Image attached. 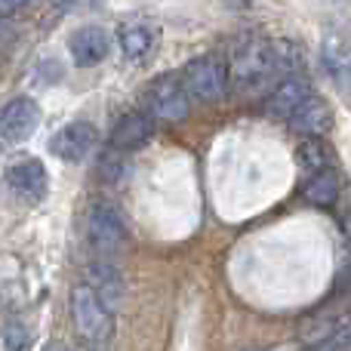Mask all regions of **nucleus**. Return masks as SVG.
I'll use <instances>...</instances> for the list:
<instances>
[{"label": "nucleus", "instance_id": "10", "mask_svg": "<svg viewBox=\"0 0 351 351\" xmlns=\"http://www.w3.org/2000/svg\"><path fill=\"white\" fill-rule=\"evenodd\" d=\"M108 49H111V40L105 34V28H99V25H84L68 40V53H71L74 65H80V68L99 65L108 56Z\"/></svg>", "mask_w": 351, "mask_h": 351}, {"label": "nucleus", "instance_id": "1", "mask_svg": "<svg viewBox=\"0 0 351 351\" xmlns=\"http://www.w3.org/2000/svg\"><path fill=\"white\" fill-rule=\"evenodd\" d=\"M71 317L80 339L90 342L93 348H105L114 339V311L102 302V296L86 280L71 290Z\"/></svg>", "mask_w": 351, "mask_h": 351}, {"label": "nucleus", "instance_id": "5", "mask_svg": "<svg viewBox=\"0 0 351 351\" xmlns=\"http://www.w3.org/2000/svg\"><path fill=\"white\" fill-rule=\"evenodd\" d=\"M148 111L158 121L182 123L188 117V111H191V93L176 77H158L152 84V90H148Z\"/></svg>", "mask_w": 351, "mask_h": 351}, {"label": "nucleus", "instance_id": "20", "mask_svg": "<svg viewBox=\"0 0 351 351\" xmlns=\"http://www.w3.org/2000/svg\"><path fill=\"white\" fill-rule=\"evenodd\" d=\"M339 346L346 348V351H351V324H348V327L339 333Z\"/></svg>", "mask_w": 351, "mask_h": 351}, {"label": "nucleus", "instance_id": "8", "mask_svg": "<svg viewBox=\"0 0 351 351\" xmlns=\"http://www.w3.org/2000/svg\"><path fill=\"white\" fill-rule=\"evenodd\" d=\"M158 25L145 22V19H133V22H123L117 28V43H121V53L127 56L130 62H145L148 56L158 47Z\"/></svg>", "mask_w": 351, "mask_h": 351}, {"label": "nucleus", "instance_id": "3", "mask_svg": "<svg viewBox=\"0 0 351 351\" xmlns=\"http://www.w3.org/2000/svg\"><path fill=\"white\" fill-rule=\"evenodd\" d=\"M182 84H185V90L191 93L197 102H219V99L225 96V90H228V62H222L219 56L206 53V56H197V59H191L185 65V74H182Z\"/></svg>", "mask_w": 351, "mask_h": 351}, {"label": "nucleus", "instance_id": "15", "mask_svg": "<svg viewBox=\"0 0 351 351\" xmlns=\"http://www.w3.org/2000/svg\"><path fill=\"white\" fill-rule=\"evenodd\" d=\"M339 191H342V176L330 167V170H321L315 176H308V182L302 185V194L308 204H317V206H333L339 200Z\"/></svg>", "mask_w": 351, "mask_h": 351}, {"label": "nucleus", "instance_id": "21", "mask_svg": "<svg viewBox=\"0 0 351 351\" xmlns=\"http://www.w3.org/2000/svg\"><path fill=\"white\" fill-rule=\"evenodd\" d=\"M43 351H71V348H68V346H62V342H49V346L43 348Z\"/></svg>", "mask_w": 351, "mask_h": 351}, {"label": "nucleus", "instance_id": "16", "mask_svg": "<svg viewBox=\"0 0 351 351\" xmlns=\"http://www.w3.org/2000/svg\"><path fill=\"white\" fill-rule=\"evenodd\" d=\"M296 158L305 173L315 176V173L333 167V148H330V142L324 139V136H305L296 148Z\"/></svg>", "mask_w": 351, "mask_h": 351}, {"label": "nucleus", "instance_id": "9", "mask_svg": "<svg viewBox=\"0 0 351 351\" xmlns=\"http://www.w3.org/2000/svg\"><path fill=\"white\" fill-rule=\"evenodd\" d=\"M93 142H96V127L86 121H74L53 136V154L62 158L65 164H77L90 154Z\"/></svg>", "mask_w": 351, "mask_h": 351}, {"label": "nucleus", "instance_id": "14", "mask_svg": "<svg viewBox=\"0 0 351 351\" xmlns=\"http://www.w3.org/2000/svg\"><path fill=\"white\" fill-rule=\"evenodd\" d=\"M305 99H311L308 80H302V77H287V80H280V84L271 90V96H268L265 108L271 111L274 117H293V114H296V108L305 102Z\"/></svg>", "mask_w": 351, "mask_h": 351}, {"label": "nucleus", "instance_id": "18", "mask_svg": "<svg viewBox=\"0 0 351 351\" xmlns=\"http://www.w3.org/2000/svg\"><path fill=\"white\" fill-rule=\"evenodd\" d=\"M31 3H34V0H0V12H3V16L10 19V16H16V12L28 10Z\"/></svg>", "mask_w": 351, "mask_h": 351}, {"label": "nucleus", "instance_id": "13", "mask_svg": "<svg viewBox=\"0 0 351 351\" xmlns=\"http://www.w3.org/2000/svg\"><path fill=\"white\" fill-rule=\"evenodd\" d=\"M290 123H293V130L302 136H324L330 127H333V108L327 105V99L311 96L296 108V114L290 117Z\"/></svg>", "mask_w": 351, "mask_h": 351}, {"label": "nucleus", "instance_id": "11", "mask_svg": "<svg viewBox=\"0 0 351 351\" xmlns=\"http://www.w3.org/2000/svg\"><path fill=\"white\" fill-rule=\"evenodd\" d=\"M154 136V114L152 111H130L111 130V145L117 152H136Z\"/></svg>", "mask_w": 351, "mask_h": 351}, {"label": "nucleus", "instance_id": "17", "mask_svg": "<svg viewBox=\"0 0 351 351\" xmlns=\"http://www.w3.org/2000/svg\"><path fill=\"white\" fill-rule=\"evenodd\" d=\"M28 327H22L19 321H10L6 324V351H22L28 348Z\"/></svg>", "mask_w": 351, "mask_h": 351}, {"label": "nucleus", "instance_id": "12", "mask_svg": "<svg viewBox=\"0 0 351 351\" xmlns=\"http://www.w3.org/2000/svg\"><path fill=\"white\" fill-rule=\"evenodd\" d=\"M86 284L102 296V302L108 305L111 311H117L123 305V293H127V287H123V274L114 262L96 259L90 268H86Z\"/></svg>", "mask_w": 351, "mask_h": 351}, {"label": "nucleus", "instance_id": "2", "mask_svg": "<svg viewBox=\"0 0 351 351\" xmlns=\"http://www.w3.org/2000/svg\"><path fill=\"white\" fill-rule=\"evenodd\" d=\"M271 68H274V53L262 37L247 34L234 43L228 71H231V80H234L241 90H256L259 84H265Z\"/></svg>", "mask_w": 351, "mask_h": 351}, {"label": "nucleus", "instance_id": "19", "mask_svg": "<svg viewBox=\"0 0 351 351\" xmlns=\"http://www.w3.org/2000/svg\"><path fill=\"white\" fill-rule=\"evenodd\" d=\"M308 351H346V348H342L339 339H336V342H324V346H315V348H308Z\"/></svg>", "mask_w": 351, "mask_h": 351}, {"label": "nucleus", "instance_id": "6", "mask_svg": "<svg viewBox=\"0 0 351 351\" xmlns=\"http://www.w3.org/2000/svg\"><path fill=\"white\" fill-rule=\"evenodd\" d=\"M40 123V108H37L34 99L28 96H16L3 105V117H0V133H3V142L12 145V142H25L31 139V133Z\"/></svg>", "mask_w": 351, "mask_h": 351}, {"label": "nucleus", "instance_id": "4", "mask_svg": "<svg viewBox=\"0 0 351 351\" xmlns=\"http://www.w3.org/2000/svg\"><path fill=\"white\" fill-rule=\"evenodd\" d=\"M86 234H90V247L96 250L102 259H111L117 256L123 247H127V222L121 219V213L111 204H96L90 210V219H86Z\"/></svg>", "mask_w": 351, "mask_h": 351}, {"label": "nucleus", "instance_id": "7", "mask_svg": "<svg viewBox=\"0 0 351 351\" xmlns=\"http://www.w3.org/2000/svg\"><path fill=\"white\" fill-rule=\"evenodd\" d=\"M6 185H10L22 200L37 204V200L47 197V188H49L47 167H43L37 158L12 160V164L6 167Z\"/></svg>", "mask_w": 351, "mask_h": 351}]
</instances>
